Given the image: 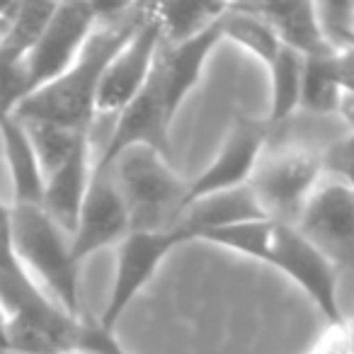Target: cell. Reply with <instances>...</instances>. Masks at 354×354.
<instances>
[{
  "label": "cell",
  "instance_id": "6da1fadb",
  "mask_svg": "<svg viewBox=\"0 0 354 354\" xmlns=\"http://www.w3.org/2000/svg\"><path fill=\"white\" fill-rule=\"evenodd\" d=\"M148 6L127 3V6H100V25L90 35L78 61L32 97H27L12 117L20 122H44L64 127L71 131H90L95 127V102L100 83L109 61L129 41L148 15Z\"/></svg>",
  "mask_w": 354,
  "mask_h": 354
},
{
  "label": "cell",
  "instance_id": "7a4b0ae2",
  "mask_svg": "<svg viewBox=\"0 0 354 354\" xmlns=\"http://www.w3.org/2000/svg\"><path fill=\"white\" fill-rule=\"evenodd\" d=\"M202 243H212L274 267L313 301L328 325L347 323L339 308V274L296 226L274 221V218H255V221L207 233Z\"/></svg>",
  "mask_w": 354,
  "mask_h": 354
},
{
  "label": "cell",
  "instance_id": "3957f363",
  "mask_svg": "<svg viewBox=\"0 0 354 354\" xmlns=\"http://www.w3.org/2000/svg\"><path fill=\"white\" fill-rule=\"evenodd\" d=\"M95 165L112 175L131 231H170L183 212L187 180L172 170L167 156L151 146H131L114 160Z\"/></svg>",
  "mask_w": 354,
  "mask_h": 354
},
{
  "label": "cell",
  "instance_id": "277c9868",
  "mask_svg": "<svg viewBox=\"0 0 354 354\" xmlns=\"http://www.w3.org/2000/svg\"><path fill=\"white\" fill-rule=\"evenodd\" d=\"M12 241L17 260L39 289L61 310L80 318V267L71 255L68 233L61 231L41 207H12Z\"/></svg>",
  "mask_w": 354,
  "mask_h": 354
},
{
  "label": "cell",
  "instance_id": "5b68a950",
  "mask_svg": "<svg viewBox=\"0 0 354 354\" xmlns=\"http://www.w3.org/2000/svg\"><path fill=\"white\" fill-rule=\"evenodd\" d=\"M323 177L320 151L306 146L267 148L252 172L248 189L267 218L296 226Z\"/></svg>",
  "mask_w": 354,
  "mask_h": 354
},
{
  "label": "cell",
  "instance_id": "8992f818",
  "mask_svg": "<svg viewBox=\"0 0 354 354\" xmlns=\"http://www.w3.org/2000/svg\"><path fill=\"white\" fill-rule=\"evenodd\" d=\"M97 25V3H56L44 32L27 56V97L59 80L78 61Z\"/></svg>",
  "mask_w": 354,
  "mask_h": 354
},
{
  "label": "cell",
  "instance_id": "52a82bcc",
  "mask_svg": "<svg viewBox=\"0 0 354 354\" xmlns=\"http://www.w3.org/2000/svg\"><path fill=\"white\" fill-rule=\"evenodd\" d=\"M296 228L333 265L354 277V192L323 177V183L301 212Z\"/></svg>",
  "mask_w": 354,
  "mask_h": 354
},
{
  "label": "cell",
  "instance_id": "ba28073f",
  "mask_svg": "<svg viewBox=\"0 0 354 354\" xmlns=\"http://www.w3.org/2000/svg\"><path fill=\"white\" fill-rule=\"evenodd\" d=\"M177 245H183L175 231H131L117 245V265L109 299L97 323L104 330L117 328L129 306L146 289Z\"/></svg>",
  "mask_w": 354,
  "mask_h": 354
},
{
  "label": "cell",
  "instance_id": "9c48e42d",
  "mask_svg": "<svg viewBox=\"0 0 354 354\" xmlns=\"http://www.w3.org/2000/svg\"><path fill=\"white\" fill-rule=\"evenodd\" d=\"M267 136H270V127L265 124V119L236 114L214 160L209 162L202 175L187 183L183 209L199 199L214 197V194L248 187L262 153L267 151Z\"/></svg>",
  "mask_w": 354,
  "mask_h": 354
},
{
  "label": "cell",
  "instance_id": "30bf717a",
  "mask_svg": "<svg viewBox=\"0 0 354 354\" xmlns=\"http://www.w3.org/2000/svg\"><path fill=\"white\" fill-rule=\"evenodd\" d=\"M162 49V30L156 17V3L148 8L146 20L129 37V41L114 54L100 83L95 119L117 117L148 83Z\"/></svg>",
  "mask_w": 354,
  "mask_h": 354
},
{
  "label": "cell",
  "instance_id": "8fae6325",
  "mask_svg": "<svg viewBox=\"0 0 354 354\" xmlns=\"http://www.w3.org/2000/svg\"><path fill=\"white\" fill-rule=\"evenodd\" d=\"M131 233L129 214L112 183L107 167L95 165L93 183L85 194L78 223L71 236V255L75 265H83L88 257L104 248H117Z\"/></svg>",
  "mask_w": 354,
  "mask_h": 354
},
{
  "label": "cell",
  "instance_id": "7c38bea8",
  "mask_svg": "<svg viewBox=\"0 0 354 354\" xmlns=\"http://www.w3.org/2000/svg\"><path fill=\"white\" fill-rule=\"evenodd\" d=\"M223 20V17H221ZM223 41L221 22L204 30L194 39L180 41V44H165L158 54L156 68H153V80L162 97L167 117L175 122L177 109L189 97L194 88L199 85L204 75V68L209 64V56L216 51V46Z\"/></svg>",
  "mask_w": 354,
  "mask_h": 354
},
{
  "label": "cell",
  "instance_id": "4fadbf2b",
  "mask_svg": "<svg viewBox=\"0 0 354 354\" xmlns=\"http://www.w3.org/2000/svg\"><path fill=\"white\" fill-rule=\"evenodd\" d=\"M95 156H93V131L83 133L71 151V156L46 177L41 209L54 218V223L73 236L83 209L85 194L93 183Z\"/></svg>",
  "mask_w": 354,
  "mask_h": 354
},
{
  "label": "cell",
  "instance_id": "5bb4252c",
  "mask_svg": "<svg viewBox=\"0 0 354 354\" xmlns=\"http://www.w3.org/2000/svg\"><path fill=\"white\" fill-rule=\"evenodd\" d=\"M255 218H267L262 214L260 204L255 202L252 192L248 187L233 189V192L214 194V197L199 199L180 212L177 221L172 223V231L180 236L183 245L194 241H202L207 233L221 231L238 223L255 221Z\"/></svg>",
  "mask_w": 354,
  "mask_h": 354
},
{
  "label": "cell",
  "instance_id": "9a60e30c",
  "mask_svg": "<svg viewBox=\"0 0 354 354\" xmlns=\"http://www.w3.org/2000/svg\"><path fill=\"white\" fill-rule=\"evenodd\" d=\"M250 6L257 15L270 22L279 44L301 54L304 59L337 51L320 25L315 3H250Z\"/></svg>",
  "mask_w": 354,
  "mask_h": 354
},
{
  "label": "cell",
  "instance_id": "2e32d148",
  "mask_svg": "<svg viewBox=\"0 0 354 354\" xmlns=\"http://www.w3.org/2000/svg\"><path fill=\"white\" fill-rule=\"evenodd\" d=\"M0 138H3L8 170H10L12 207H41L46 177L27 129L22 127L20 119L3 117L0 119Z\"/></svg>",
  "mask_w": 354,
  "mask_h": 354
},
{
  "label": "cell",
  "instance_id": "e0dca14e",
  "mask_svg": "<svg viewBox=\"0 0 354 354\" xmlns=\"http://www.w3.org/2000/svg\"><path fill=\"white\" fill-rule=\"evenodd\" d=\"M344 97L342 71L337 51L328 56L304 59V80H301V109L318 117L339 114Z\"/></svg>",
  "mask_w": 354,
  "mask_h": 354
},
{
  "label": "cell",
  "instance_id": "ac0fdd59",
  "mask_svg": "<svg viewBox=\"0 0 354 354\" xmlns=\"http://www.w3.org/2000/svg\"><path fill=\"white\" fill-rule=\"evenodd\" d=\"M270 73V109L265 124L279 127L301 109V80H304V56L281 46L267 66Z\"/></svg>",
  "mask_w": 354,
  "mask_h": 354
},
{
  "label": "cell",
  "instance_id": "d6986e66",
  "mask_svg": "<svg viewBox=\"0 0 354 354\" xmlns=\"http://www.w3.org/2000/svg\"><path fill=\"white\" fill-rule=\"evenodd\" d=\"M221 30H223V41L241 44L248 54L260 59L265 64V68L277 56V51L281 49L270 22L262 15H257L250 3H241V6L238 3H228V10L221 20Z\"/></svg>",
  "mask_w": 354,
  "mask_h": 354
},
{
  "label": "cell",
  "instance_id": "ffe728a7",
  "mask_svg": "<svg viewBox=\"0 0 354 354\" xmlns=\"http://www.w3.org/2000/svg\"><path fill=\"white\" fill-rule=\"evenodd\" d=\"M226 10L228 3H156V17L160 22L165 44L194 39L204 30L221 22Z\"/></svg>",
  "mask_w": 354,
  "mask_h": 354
},
{
  "label": "cell",
  "instance_id": "44dd1931",
  "mask_svg": "<svg viewBox=\"0 0 354 354\" xmlns=\"http://www.w3.org/2000/svg\"><path fill=\"white\" fill-rule=\"evenodd\" d=\"M17 119V117H15ZM22 127L30 133V141L35 146V153L39 158V165L44 170V177H49L66 158L75 148L78 138L88 131H71L64 127H54V124L44 122H22ZM93 131V129H90Z\"/></svg>",
  "mask_w": 354,
  "mask_h": 354
},
{
  "label": "cell",
  "instance_id": "7402d4cb",
  "mask_svg": "<svg viewBox=\"0 0 354 354\" xmlns=\"http://www.w3.org/2000/svg\"><path fill=\"white\" fill-rule=\"evenodd\" d=\"M320 156H323L325 177L354 192V131L333 141L325 151H320Z\"/></svg>",
  "mask_w": 354,
  "mask_h": 354
},
{
  "label": "cell",
  "instance_id": "603a6c76",
  "mask_svg": "<svg viewBox=\"0 0 354 354\" xmlns=\"http://www.w3.org/2000/svg\"><path fill=\"white\" fill-rule=\"evenodd\" d=\"M308 354H349L347 342V323L344 325H328L323 337L315 342Z\"/></svg>",
  "mask_w": 354,
  "mask_h": 354
},
{
  "label": "cell",
  "instance_id": "cb8c5ba5",
  "mask_svg": "<svg viewBox=\"0 0 354 354\" xmlns=\"http://www.w3.org/2000/svg\"><path fill=\"white\" fill-rule=\"evenodd\" d=\"M0 354H10V342H8V313L0 306Z\"/></svg>",
  "mask_w": 354,
  "mask_h": 354
},
{
  "label": "cell",
  "instance_id": "d4e9b609",
  "mask_svg": "<svg viewBox=\"0 0 354 354\" xmlns=\"http://www.w3.org/2000/svg\"><path fill=\"white\" fill-rule=\"evenodd\" d=\"M12 10H15V3H3V6H0V41H3V37H6V32H8Z\"/></svg>",
  "mask_w": 354,
  "mask_h": 354
},
{
  "label": "cell",
  "instance_id": "484cf974",
  "mask_svg": "<svg viewBox=\"0 0 354 354\" xmlns=\"http://www.w3.org/2000/svg\"><path fill=\"white\" fill-rule=\"evenodd\" d=\"M347 342H349V354H354V320H347Z\"/></svg>",
  "mask_w": 354,
  "mask_h": 354
}]
</instances>
